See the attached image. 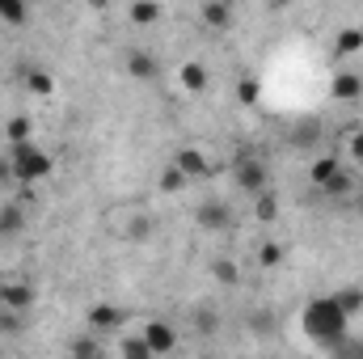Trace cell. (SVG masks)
I'll return each mask as SVG.
<instances>
[{
	"label": "cell",
	"mask_w": 363,
	"mask_h": 359,
	"mask_svg": "<svg viewBox=\"0 0 363 359\" xmlns=\"http://www.w3.org/2000/svg\"><path fill=\"white\" fill-rule=\"evenodd\" d=\"M258 216H262V220H274V216H279V207H274V194H271V190H267V194H258Z\"/></svg>",
	"instance_id": "28"
},
{
	"label": "cell",
	"mask_w": 363,
	"mask_h": 359,
	"mask_svg": "<svg viewBox=\"0 0 363 359\" xmlns=\"http://www.w3.org/2000/svg\"><path fill=\"white\" fill-rule=\"evenodd\" d=\"M194 220H199V228H203V233H216V237H220V233H228V228H233V220H237V216H233V207H228V203H220V199H203V203L194 207Z\"/></svg>",
	"instance_id": "4"
},
{
	"label": "cell",
	"mask_w": 363,
	"mask_h": 359,
	"mask_svg": "<svg viewBox=\"0 0 363 359\" xmlns=\"http://www.w3.org/2000/svg\"><path fill=\"white\" fill-rule=\"evenodd\" d=\"M233 178H237V186H241L245 194H254V199H258V194H267V170H262L258 161H241Z\"/></svg>",
	"instance_id": "9"
},
{
	"label": "cell",
	"mask_w": 363,
	"mask_h": 359,
	"mask_svg": "<svg viewBox=\"0 0 363 359\" xmlns=\"http://www.w3.org/2000/svg\"><path fill=\"white\" fill-rule=\"evenodd\" d=\"M347 321H351V317L334 304V296H313V300L304 304V313H300L304 338L317 343V347H325L330 355L347 343Z\"/></svg>",
	"instance_id": "1"
},
{
	"label": "cell",
	"mask_w": 363,
	"mask_h": 359,
	"mask_svg": "<svg viewBox=\"0 0 363 359\" xmlns=\"http://www.w3.org/2000/svg\"><path fill=\"white\" fill-rule=\"evenodd\" d=\"M334 304L347 313V317H355V313H363V287L355 283V287H342V292H334Z\"/></svg>",
	"instance_id": "21"
},
{
	"label": "cell",
	"mask_w": 363,
	"mask_h": 359,
	"mask_svg": "<svg viewBox=\"0 0 363 359\" xmlns=\"http://www.w3.org/2000/svg\"><path fill=\"white\" fill-rule=\"evenodd\" d=\"M359 211H363V199H359Z\"/></svg>",
	"instance_id": "33"
},
{
	"label": "cell",
	"mask_w": 363,
	"mask_h": 359,
	"mask_svg": "<svg viewBox=\"0 0 363 359\" xmlns=\"http://www.w3.org/2000/svg\"><path fill=\"white\" fill-rule=\"evenodd\" d=\"M321 194H325V199H347V194H355V174H351V170L342 165V170H338L334 178L321 186Z\"/></svg>",
	"instance_id": "15"
},
{
	"label": "cell",
	"mask_w": 363,
	"mask_h": 359,
	"mask_svg": "<svg viewBox=\"0 0 363 359\" xmlns=\"http://www.w3.org/2000/svg\"><path fill=\"white\" fill-rule=\"evenodd\" d=\"M123 64H127V77H135V81H152V77H157V68H161V64H157V55H152V51H140V47H135V51H127V60H123Z\"/></svg>",
	"instance_id": "11"
},
{
	"label": "cell",
	"mask_w": 363,
	"mask_h": 359,
	"mask_svg": "<svg viewBox=\"0 0 363 359\" xmlns=\"http://www.w3.org/2000/svg\"><path fill=\"white\" fill-rule=\"evenodd\" d=\"M274 263H283V245L267 241V245H262V267H274Z\"/></svg>",
	"instance_id": "29"
},
{
	"label": "cell",
	"mask_w": 363,
	"mask_h": 359,
	"mask_svg": "<svg viewBox=\"0 0 363 359\" xmlns=\"http://www.w3.org/2000/svg\"><path fill=\"white\" fill-rule=\"evenodd\" d=\"M237 93H241V101L250 106V101H258V93H262V89H258V81H241V89H237Z\"/></svg>",
	"instance_id": "30"
},
{
	"label": "cell",
	"mask_w": 363,
	"mask_h": 359,
	"mask_svg": "<svg viewBox=\"0 0 363 359\" xmlns=\"http://www.w3.org/2000/svg\"><path fill=\"white\" fill-rule=\"evenodd\" d=\"M140 338L148 343V351L161 359V355H174L182 343V334L169 326V321H161V317H152V321H144V330H140Z\"/></svg>",
	"instance_id": "3"
},
{
	"label": "cell",
	"mask_w": 363,
	"mask_h": 359,
	"mask_svg": "<svg viewBox=\"0 0 363 359\" xmlns=\"http://www.w3.org/2000/svg\"><path fill=\"white\" fill-rule=\"evenodd\" d=\"M178 85L186 93H203L207 89V68H203L199 60H186V64L178 68Z\"/></svg>",
	"instance_id": "13"
},
{
	"label": "cell",
	"mask_w": 363,
	"mask_h": 359,
	"mask_svg": "<svg viewBox=\"0 0 363 359\" xmlns=\"http://www.w3.org/2000/svg\"><path fill=\"white\" fill-rule=\"evenodd\" d=\"M127 17H131L135 26H157V21H161V4H152V0H135V4L127 9Z\"/></svg>",
	"instance_id": "20"
},
{
	"label": "cell",
	"mask_w": 363,
	"mask_h": 359,
	"mask_svg": "<svg viewBox=\"0 0 363 359\" xmlns=\"http://www.w3.org/2000/svg\"><path fill=\"white\" fill-rule=\"evenodd\" d=\"M338 170H342V161H338V157H317V161H313V170H308V182H313V186L321 190L325 182L338 174Z\"/></svg>",
	"instance_id": "17"
},
{
	"label": "cell",
	"mask_w": 363,
	"mask_h": 359,
	"mask_svg": "<svg viewBox=\"0 0 363 359\" xmlns=\"http://www.w3.org/2000/svg\"><path fill=\"white\" fill-rule=\"evenodd\" d=\"M118 326H123V313H118L114 304H106V300H101V304H93V309H89V330H93V334H114Z\"/></svg>",
	"instance_id": "10"
},
{
	"label": "cell",
	"mask_w": 363,
	"mask_h": 359,
	"mask_svg": "<svg viewBox=\"0 0 363 359\" xmlns=\"http://www.w3.org/2000/svg\"><path fill=\"white\" fill-rule=\"evenodd\" d=\"M0 241H4V237H0Z\"/></svg>",
	"instance_id": "34"
},
{
	"label": "cell",
	"mask_w": 363,
	"mask_h": 359,
	"mask_svg": "<svg viewBox=\"0 0 363 359\" xmlns=\"http://www.w3.org/2000/svg\"><path fill=\"white\" fill-rule=\"evenodd\" d=\"M334 47H338V55H355V51L363 47V30H342Z\"/></svg>",
	"instance_id": "25"
},
{
	"label": "cell",
	"mask_w": 363,
	"mask_h": 359,
	"mask_svg": "<svg viewBox=\"0 0 363 359\" xmlns=\"http://www.w3.org/2000/svg\"><path fill=\"white\" fill-rule=\"evenodd\" d=\"M21 228H26V211H21V203L0 207V237H17Z\"/></svg>",
	"instance_id": "16"
},
{
	"label": "cell",
	"mask_w": 363,
	"mask_h": 359,
	"mask_svg": "<svg viewBox=\"0 0 363 359\" xmlns=\"http://www.w3.org/2000/svg\"><path fill=\"white\" fill-rule=\"evenodd\" d=\"M330 97L334 101H359L363 97V77L355 68H338L334 81H330Z\"/></svg>",
	"instance_id": "5"
},
{
	"label": "cell",
	"mask_w": 363,
	"mask_h": 359,
	"mask_svg": "<svg viewBox=\"0 0 363 359\" xmlns=\"http://www.w3.org/2000/svg\"><path fill=\"white\" fill-rule=\"evenodd\" d=\"M4 131H9V144H13V148H17V144H30V118L17 114V118H9Z\"/></svg>",
	"instance_id": "24"
},
{
	"label": "cell",
	"mask_w": 363,
	"mask_h": 359,
	"mask_svg": "<svg viewBox=\"0 0 363 359\" xmlns=\"http://www.w3.org/2000/svg\"><path fill=\"white\" fill-rule=\"evenodd\" d=\"M203 21H207L211 30H228V26H233V4H224V0H207V4H203Z\"/></svg>",
	"instance_id": "14"
},
{
	"label": "cell",
	"mask_w": 363,
	"mask_h": 359,
	"mask_svg": "<svg viewBox=\"0 0 363 359\" xmlns=\"http://www.w3.org/2000/svg\"><path fill=\"white\" fill-rule=\"evenodd\" d=\"M161 190H165V194H178V190H186V178H182V170H174V165H169V170L161 174Z\"/></svg>",
	"instance_id": "27"
},
{
	"label": "cell",
	"mask_w": 363,
	"mask_h": 359,
	"mask_svg": "<svg viewBox=\"0 0 363 359\" xmlns=\"http://www.w3.org/2000/svg\"><path fill=\"white\" fill-rule=\"evenodd\" d=\"M351 161H359V165H363V131L351 136Z\"/></svg>",
	"instance_id": "31"
},
{
	"label": "cell",
	"mask_w": 363,
	"mask_h": 359,
	"mask_svg": "<svg viewBox=\"0 0 363 359\" xmlns=\"http://www.w3.org/2000/svg\"><path fill=\"white\" fill-rule=\"evenodd\" d=\"M9 165H13V182H43L51 174V157L34 144H17L9 148Z\"/></svg>",
	"instance_id": "2"
},
{
	"label": "cell",
	"mask_w": 363,
	"mask_h": 359,
	"mask_svg": "<svg viewBox=\"0 0 363 359\" xmlns=\"http://www.w3.org/2000/svg\"><path fill=\"white\" fill-rule=\"evenodd\" d=\"M245 321H250V330H254L258 338H271L274 330H279V321H274L271 309H250V317H245Z\"/></svg>",
	"instance_id": "19"
},
{
	"label": "cell",
	"mask_w": 363,
	"mask_h": 359,
	"mask_svg": "<svg viewBox=\"0 0 363 359\" xmlns=\"http://www.w3.org/2000/svg\"><path fill=\"white\" fill-rule=\"evenodd\" d=\"M118 359H157V355L148 351V343L140 334H123L118 338Z\"/></svg>",
	"instance_id": "18"
},
{
	"label": "cell",
	"mask_w": 363,
	"mask_h": 359,
	"mask_svg": "<svg viewBox=\"0 0 363 359\" xmlns=\"http://www.w3.org/2000/svg\"><path fill=\"white\" fill-rule=\"evenodd\" d=\"M194 330H199L203 338H211V334L220 330V313L207 309V304H199V309H194Z\"/></svg>",
	"instance_id": "22"
},
{
	"label": "cell",
	"mask_w": 363,
	"mask_h": 359,
	"mask_svg": "<svg viewBox=\"0 0 363 359\" xmlns=\"http://www.w3.org/2000/svg\"><path fill=\"white\" fill-rule=\"evenodd\" d=\"M123 233H127V241H131V245H144V241H152V237H157V216H152V211H135V216L127 220V228H123Z\"/></svg>",
	"instance_id": "12"
},
{
	"label": "cell",
	"mask_w": 363,
	"mask_h": 359,
	"mask_svg": "<svg viewBox=\"0 0 363 359\" xmlns=\"http://www.w3.org/2000/svg\"><path fill=\"white\" fill-rule=\"evenodd\" d=\"M174 170H182V178H207L211 174V161L199 153V148H178V157H174Z\"/></svg>",
	"instance_id": "8"
},
{
	"label": "cell",
	"mask_w": 363,
	"mask_h": 359,
	"mask_svg": "<svg viewBox=\"0 0 363 359\" xmlns=\"http://www.w3.org/2000/svg\"><path fill=\"white\" fill-rule=\"evenodd\" d=\"M17 77H21V85L34 97H51L55 93V77L47 68H38V64H17Z\"/></svg>",
	"instance_id": "6"
},
{
	"label": "cell",
	"mask_w": 363,
	"mask_h": 359,
	"mask_svg": "<svg viewBox=\"0 0 363 359\" xmlns=\"http://www.w3.org/2000/svg\"><path fill=\"white\" fill-rule=\"evenodd\" d=\"M211 275H216L224 287H237V283H241V270H237L233 258H216V263H211Z\"/></svg>",
	"instance_id": "23"
},
{
	"label": "cell",
	"mask_w": 363,
	"mask_h": 359,
	"mask_svg": "<svg viewBox=\"0 0 363 359\" xmlns=\"http://www.w3.org/2000/svg\"><path fill=\"white\" fill-rule=\"evenodd\" d=\"M34 304V287L30 283H0V309L4 313H26Z\"/></svg>",
	"instance_id": "7"
},
{
	"label": "cell",
	"mask_w": 363,
	"mask_h": 359,
	"mask_svg": "<svg viewBox=\"0 0 363 359\" xmlns=\"http://www.w3.org/2000/svg\"><path fill=\"white\" fill-rule=\"evenodd\" d=\"M13 182V165H9V157H0V186H9Z\"/></svg>",
	"instance_id": "32"
},
{
	"label": "cell",
	"mask_w": 363,
	"mask_h": 359,
	"mask_svg": "<svg viewBox=\"0 0 363 359\" xmlns=\"http://www.w3.org/2000/svg\"><path fill=\"white\" fill-rule=\"evenodd\" d=\"M0 21H9V26H21L26 21V4H9V0H0Z\"/></svg>",
	"instance_id": "26"
}]
</instances>
